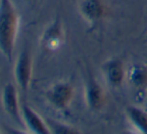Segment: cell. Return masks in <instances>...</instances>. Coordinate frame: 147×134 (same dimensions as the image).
Here are the masks:
<instances>
[{
    "mask_svg": "<svg viewBox=\"0 0 147 134\" xmlns=\"http://www.w3.org/2000/svg\"><path fill=\"white\" fill-rule=\"evenodd\" d=\"M66 33L61 17L56 15L43 29L39 38V44L44 52L55 53L65 43Z\"/></svg>",
    "mask_w": 147,
    "mask_h": 134,
    "instance_id": "obj_2",
    "label": "cell"
},
{
    "mask_svg": "<svg viewBox=\"0 0 147 134\" xmlns=\"http://www.w3.org/2000/svg\"><path fill=\"white\" fill-rule=\"evenodd\" d=\"M126 68L123 59L119 56H112L101 65V72L105 83L113 89H117L126 81Z\"/></svg>",
    "mask_w": 147,
    "mask_h": 134,
    "instance_id": "obj_7",
    "label": "cell"
},
{
    "mask_svg": "<svg viewBox=\"0 0 147 134\" xmlns=\"http://www.w3.org/2000/svg\"><path fill=\"white\" fill-rule=\"evenodd\" d=\"M45 120H46L51 134H83L76 127L67 124L65 122H62V121L51 118H46Z\"/></svg>",
    "mask_w": 147,
    "mask_h": 134,
    "instance_id": "obj_12",
    "label": "cell"
},
{
    "mask_svg": "<svg viewBox=\"0 0 147 134\" xmlns=\"http://www.w3.org/2000/svg\"><path fill=\"white\" fill-rule=\"evenodd\" d=\"M21 119L32 134H51L46 120L26 102H21Z\"/></svg>",
    "mask_w": 147,
    "mask_h": 134,
    "instance_id": "obj_10",
    "label": "cell"
},
{
    "mask_svg": "<svg viewBox=\"0 0 147 134\" xmlns=\"http://www.w3.org/2000/svg\"><path fill=\"white\" fill-rule=\"evenodd\" d=\"M126 82L138 94L147 93V64L131 63L126 68Z\"/></svg>",
    "mask_w": 147,
    "mask_h": 134,
    "instance_id": "obj_9",
    "label": "cell"
},
{
    "mask_svg": "<svg viewBox=\"0 0 147 134\" xmlns=\"http://www.w3.org/2000/svg\"><path fill=\"white\" fill-rule=\"evenodd\" d=\"M77 10L91 29L100 25L109 13L108 5L104 0H78Z\"/></svg>",
    "mask_w": 147,
    "mask_h": 134,
    "instance_id": "obj_4",
    "label": "cell"
},
{
    "mask_svg": "<svg viewBox=\"0 0 147 134\" xmlns=\"http://www.w3.org/2000/svg\"><path fill=\"white\" fill-rule=\"evenodd\" d=\"M84 101L87 108L98 112L106 104V92L91 71H88L84 81Z\"/></svg>",
    "mask_w": 147,
    "mask_h": 134,
    "instance_id": "obj_6",
    "label": "cell"
},
{
    "mask_svg": "<svg viewBox=\"0 0 147 134\" xmlns=\"http://www.w3.org/2000/svg\"><path fill=\"white\" fill-rule=\"evenodd\" d=\"M5 130L7 134H28L24 132V131L20 130V129L13 128V127H10V126H5Z\"/></svg>",
    "mask_w": 147,
    "mask_h": 134,
    "instance_id": "obj_13",
    "label": "cell"
},
{
    "mask_svg": "<svg viewBox=\"0 0 147 134\" xmlns=\"http://www.w3.org/2000/svg\"><path fill=\"white\" fill-rule=\"evenodd\" d=\"M119 134H139L138 132H136V131H131V130H124L122 131V132H120Z\"/></svg>",
    "mask_w": 147,
    "mask_h": 134,
    "instance_id": "obj_14",
    "label": "cell"
},
{
    "mask_svg": "<svg viewBox=\"0 0 147 134\" xmlns=\"http://www.w3.org/2000/svg\"><path fill=\"white\" fill-rule=\"evenodd\" d=\"M73 84L67 80H60L50 85L44 92L47 102L56 110L65 111L69 108L74 97Z\"/></svg>",
    "mask_w": 147,
    "mask_h": 134,
    "instance_id": "obj_3",
    "label": "cell"
},
{
    "mask_svg": "<svg viewBox=\"0 0 147 134\" xmlns=\"http://www.w3.org/2000/svg\"><path fill=\"white\" fill-rule=\"evenodd\" d=\"M146 39H147V35H146Z\"/></svg>",
    "mask_w": 147,
    "mask_h": 134,
    "instance_id": "obj_15",
    "label": "cell"
},
{
    "mask_svg": "<svg viewBox=\"0 0 147 134\" xmlns=\"http://www.w3.org/2000/svg\"><path fill=\"white\" fill-rule=\"evenodd\" d=\"M125 115L136 132L147 134V110L138 105L130 104L125 107Z\"/></svg>",
    "mask_w": 147,
    "mask_h": 134,
    "instance_id": "obj_11",
    "label": "cell"
},
{
    "mask_svg": "<svg viewBox=\"0 0 147 134\" xmlns=\"http://www.w3.org/2000/svg\"><path fill=\"white\" fill-rule=\"evenodd\" d=\"M0 134H1V132H0Z\"/></svg>",
    "mask_w": 147,
    "mask_h": 134,
    "instance_id": "obj_16",
    "label": "cell"
},
{
    "mask_svg": "<svg viewBox=\"0 0 147 134\" xmlns=\"http://www.w3.org/2000/svg\"><path fill=\"white\" fill-rule=\"evenodd\" d=\"M14 79L17 87L26 92L30 87L33 75V58L28 47H24L16 57L14 64Z\"/></svg>",
    "mask_w": 147,
    "mask_h": 134,
    "instance_id": "obj_5",
    "label": "cell"
},
{
    "mask_svg": "<svg viewBox=\"0 0 147 134\" xmlns=\"http://www.w3.org/2000/svg\"><path fill=\"white\" fill-rule=\"evenodd\" d=\"M20 27V15L12 0H0V52L11 62Z\"/></svg>",
    "mask_w": 147,
    "mask_h": 134,
    "instance_id": "obj_1",
    "label": "cell"
},
{
    "mask_svg": "<svg viewBox=\"0 0 147 134\" xmlns=\"http://www.w3.org/2000/svg\"><path fill=\"white\" fill-rule=\"evenodd\" d=\"M1 103L5 113L13 120L21 122V103L19 102L17 88L14 84L6 83L1 92Z\"/></svg>",
    "mask_w": 147,
    "mask_h": 134,
    "instance_id": "obj_8",
    "label": "cell"
}]
</instances>
